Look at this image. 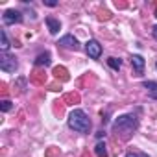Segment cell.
Wrapping results in <instances>:
<instances>
[{"mask_svg": "<svg viewBox=\"0 0 157 157\" xmlns=\"http://www.w3.org/2000/svg\"><path fill=\"white\" fill-rule=\"evenodd\" d=\"M67 122H68V128L74 129V131H78V133H89V129H91V120L85 115V111H82V109L70 111Z\"/></svg>", "mask_w": 157, "mask_h": 157, "instance_id": "6da1fadb", "label": "cell"}, {"mask_svg": "<svg viewBox=\"0 0 157 157\" xmlns=\"http://www.w3.org/2000/svg\"><path fill=\"white\" fill-rule=\"evenodd\" d=\"M113 128H115V131H120L124 139H128V137L139 128V120H137L133 115H122V117H118V118L115 120Z\"/></svg>", "mask_w": 157, "mask_h": 157, "instance_id": "7a4b0ae2", "label": "cell"}, {"mask_svg": "<svg viewBox=\"0 0 157 157\" xmlns=\"http://www.w3.org/2000/svg\"><path fill=\"white\" fill-rule=\"evenodd\" d=\"M17 67H19V61L15 59V56H10V54H2V56H0V70L15 72Z\"/></svg>", "mask_w": 157, "mask_h": 157, "instance_id": "3957f363", "label": "cell"}, {"mask_svg": "<svg viewBox=\"0 0 157 157\" xmlns=\"http://www.w3.org/2000/svg\"><path fill=\"white\" fill-rule=\"evenodd\" d=\"M85 52H87V56L91 59H100V56H102V44L96 39H89L85 43Z\"/></svg>", "mask_w": 157, "mask_h": 157, "instance_id": "277c9868", "label": "cell"}, {"mask_svg": "<svg viewBox=\"0 0 157 157\" xmlns=\"http://www.w3.org/2000/svg\"><path fill=\"white\" fill-rule=\"evenodd\" d=\"M2 21H4V24H15V22L19 24V22H22V13L17 10H8V11H4Z\"/></svg>", "mask_w": 157, "mask_h": 157, "instance_id": "5b68a950", "label": "cell"}, {"mask_svg": "<svg viewBox=\"0 0 157 157\" xmlns=\"http://www.w3.org/2000/svg\"><path fill=\"white\" fill-rule=\"evenodd\" d=\"M59 44L61 46H65V48H70V50H78L80 48V43H78V39L74 37V35H63L61 39H59Z\"/></svg>", "mask_w": 157, "mask_h": 157, "instance_id": "8992f818", "label": "cell"}, {"mask_svg": "<svg viewBox=\"0 0 157 157\" xmlns=\"http://www.w3.org/2000/svg\"><path fill=\"white\" fill-rule=\"evenodd\" d=\"M144 59H142V56H139V54H133L131 56V67L135 68V72L137 74H142V70H144Z\"/></svg>", "mask_w": 157, "mask_h": 157, "instance_id": "52a82bcc", "label": "cell"}, {"mask_svg": "<svg viewBox=\"0 0 157 157\" xmlns=\"http://www.w3.org/2000/svg\"><path fill=\"white\" fill-rule=\"evenodd\" d=\"M46 26H48V30H50V33H52V35H56V33L59 32V28H61L59 21H57V19H54V17H46Z\"/></svg>", "mask_w": 157, "mask_h": 157, "instance_id": "ba28073f", "label": "cell"}, {"mask_svg": "<svg viewBox=\"0 0 157 157\" xmlns=\"http://www.w3.org/2000/svg\"><path fill=\"white\" fill-rule=\"evenodd\" d=\"M37 67H48L50 65V54L48 52H44V54H39L37 57H35V61H33Z\"/></svg>", "mask_w": 157, "mask_h": 157, "instance_id": "9c48e42d", "label": "cell"}, {"mask_svg": "<svg viewBox=\"0 0 157 157\" xmlns=\"http://www.w3.org/2000/svg\"><path fill=\"white\" fill-rule=\"evenodd\" d=\"M142 87H144V89H148L150 98L157 100V82H144V83H142Z\"/></svg>", "mask_w": 157, "mask_h": 157, "instance_id": "30bf717a", "label": "cell"}, {"mask_svg": "<svg viewBox=\"0 0 157 157\" xmlns=\"http://www.w3.org/2000/svg\"><path fill=\"white\" fill-rule=\"evenodd\" d=\"M0 35H2V43H0V50H2V54H8V50H10V39H8V33H6V30H2L0 32Z\"/></svg>", "mask_w": 157, "mask_h": 157, "instance_id": "8fae6325", "label": "cell"}, {"mask_svg": "<svg viewBox=\"0 0 157 157\" xmlns=\"http://www.w3.org/2000/svg\"><path fill=\"white\" fill-rule=\"evenodd\" d=\"M107 65H109L113 70H118V68L122 67V61H120L118 57H109V59H107Z\"/></svg>", "mask_w": 157, "mask_h": 157, "instance_id": "7c38bea8", "label": "cell"}, {"mask_svg": "<svg viewBox=\"0 0 157 157\" xmlns=\"http://www.w3.org/2000/svg\"><path fill=\"white\" fill-rule=\"evenodd\" d=\"M94 150H96V155H98V157H107V150H105V144H104L102 140L96 144Z\"/></svg>", "mask_w": 157, "mask_h": 157, "instance_id": "4fadbf2b", "label": "cell"}, {"mask_svg": "<svg viewBox=\"0 0 157 157\" xmlns=\"http://www.w3.org/2000/svg\"><path fill=\"white\" fill-rule=\"evenodd\" d=\"M11 107H13V105H11V102H10V100H2V102H0V109H2L4 113L11 111Z\"/></svg>", "mask_w": 157, "mask_h": 157, "instance_id": "5bb4252c", "label": "cell"}, {"mask_svg": "<svg viewBox=\"0 0 157 157\" xmlns=\"http://www.w3.org/2000/svg\"><path fill=\"white\" fill-rule=\"evenodd\" d=\"M44 6H48V8H56L57 2H56V0H44Z\"/></svg>", "mask_w": 157, "mask_h": 157, "instance_id": "9a60e30c", "label": "cell"}, {"mask_svg": "<svg viewBox=\"0 0 157 157\" xmlns=\"http://www.w3.org/2000/svg\"><path fill=\"white\" fill-rule=\"evenodd\" d=\"M151 33H153V39H155V41H157V24H155V26H153V30H151Z\"/></svg>", "mask_w": 157, "mask_h": 157, "instance_id": "2e32d148", "label": "cell"}, {"mask_svg": "<svg viewBox=\"0 0 157 157\" xmlns=\"http://www.w3.org/2000/svg\"><path fill=\"white\" fill-rule=\"evenodd\" d=\"M126 157H137V155H135V153H128Z\"/></svg>", "mask_w": 157, "mask_h": 157, "instance_id": "e0dca14e", "label": "cell"}, {"mask_svg": "<svg viewBox=\"0 0 157 157\" xmlns=\"http://www.w3.org/2000/svg\"><path fill=\"white\" fill-rule=\"evenodd\" d=\"M155 68H157V63H155Z\"/></svg>", "mask_w": 157, "mask_h": 157, "instance_id": "ac0fdd59", "label": "cell"}, {"mask_svg": "<svg viewBox=\"0 0 157 157\" xmlns=\"http://www.w3.org/2000/svg\"><path fill=\"white\" fill-rule=\"evenodd\" d=\"M155 17H157V11H155Z\"/></svg>", "mask_w": 157, "mask_h": 157, "instance_id": "d6986e66", "label": "cell"}]
</instances>
